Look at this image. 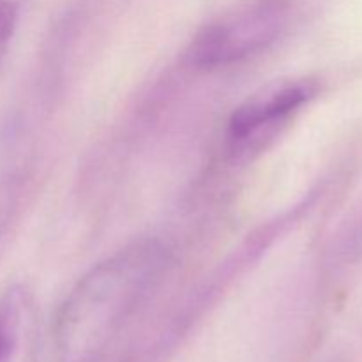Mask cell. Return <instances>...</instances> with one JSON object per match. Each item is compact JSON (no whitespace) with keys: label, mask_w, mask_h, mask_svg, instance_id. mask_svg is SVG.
I'll return each mask as SVG.
<instances>
[{"label":"cell","mask_w":362,"mask_h":362,"mask_svg":"<svg viewBox=\"0 0 362 362\" xmlns=\"http://www.w3.org/2000/svg\"><path fill=\"white\" fill-rule=\"evenodd\" d=\"M170 265L165 244L141 239L90 269L64 299L55 318L59 362H99L161 285Z\"/></svg>","instance_id":"6da1fadb"},{"label":"cell","mask_w":362,"mask_h":362,"mask_svg":"<svg viewBox=\"0 0 362 362\" xmlns=\"http://www.w3.org/2000/svg\"><path fill=\"white\" fill-rule=\"evenodd\" d=\"M288 21V0H253L205 25L187 48V62L221 67L247 59L281 35Z\"/></svg>","instance_id":"7a4b0ae2"},{"label":"cell","mask_w":362,"mask_h":362,"mask_svg":"<svg viewBox=\"0 0 362 362\" xmlns=\"http://www.w3.org/2000/svg\"><path fill=\"white\" fill-rule=\"evenodd\" d=\"M313 95L306 80H279L260 88L230 115L226 138L230 152L244 154L274 136L293 112Z\"/></svg>","instance_id":"3957f363"},{"label":"cell","mask_w":362,"mask_h":362,"mask_svg":"<svg viewBox=\"0 0 362 362\" xmlns=\"http://www.w3.org/2000/svg\"><path fill=\"white\" fill-rule=\"evenodd\" d=\"M25 296L13 286L0 299V362H11L18 345Z\"/></svg>","instance_id":"277c9868"},{"label":"cell","mask_w":362,"mask_h":362,"mask_svg":"<svg viewBox=\"0 0 362 362\" xmlns=\"http://www.w3.org/2000/svg\"><path fill=\"white\" fill-rule=\"evenodd\" d=\"M16 7L11 0H0V53L6 48L9 39L13 37L16 27Z\"/></svg>","instance_id":"5b68a950"}]
</instances>
